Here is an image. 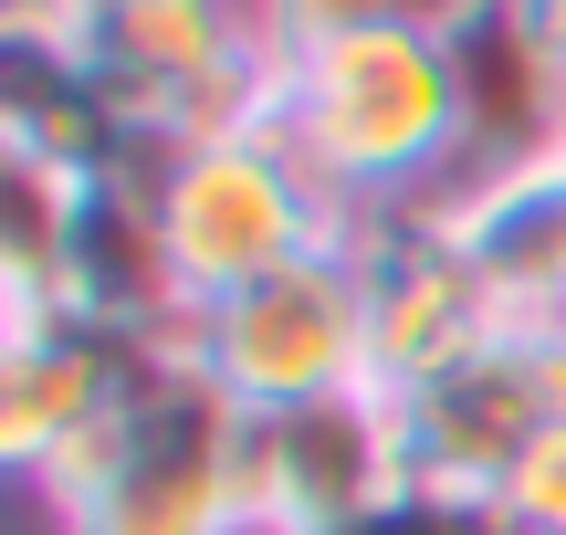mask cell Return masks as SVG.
Returning a JSON list of instances; mask_svg holds the SVG:
<instances>
[{"instance_id": "cell-1", "label": "cell", "mask_w": 566, "mask_h": 535, "mask_svg": "<svg viewBox=\"0 0 566 535\" xmlns=\"http://www.w3.org/2000/svg\"><path fill=\"white\" fill-rule=\"evenodd\" d=\"M53 535H263L252 525V420L168 336L137 389L32 483Z\"/></svg>"}, {"instance_id": "cell-2", "label": "cell", "mask_w": 566, "mask_h": 535, "mask_svg": "<svg viewBox=\"0 0 566 535\" xmlns=\"http://www.w3.org/2000/svg\"><path fill=\"white\" fill-rule=\"evenodd\" d=\"M273 137L315 168L346 221L462 189V95L441 32H346L283 53Z\"/></svg>"}, {"instance_id": "cell-3", "label": "cell", "mask_w": 566, "mask_h": 535, "mask_svg": "<svg viewBox=\"0 0 566 535\" xmlns=\"http://www.w3.org/2000/svg\"><path fill=\"white\" fill-rule=\"evenodd\" d=\"M147 200H158V231H168L189 315L357 231L273 126L263 137H221V147H158L147 158Z\"/></svg>"}, {"instance_id": "cell-4", "label": "cell", "mask_w": 566, "mask_h": 535, "mask_svg": "<svg viewBox=\"0 0 566 535\" xmlns=\"http://www.w3.org/2000/svg\"><path fill=\"white\" fill-rule=\"evenodd\" d=\"M189 357L242 399V420L367 389V273H357V242H325V252H304V263L263 273V284L200 305L189 315Z\"/></svg>"}, {"instance_id": "cell-5", "label": "cell", "mask_w": 566, "mask_h": 535, "mask_svg": "<svg viewBox=\"0 0 566 535\" xmlns=\"http://www.w3.org/2000/svg\"><path fill=\"white\" fill-rule=\"evenodd\" d=\"M566 420V336L546 326H493L472 357H451L441 378L399 399L409 431V483L451 504H504L514 462L535 452V431Z\"/></svg>"}, {"instance_id": "cell-6", "label": "cell", "mask_w": 566, "mask_h": 535, "mask_svg": "<svg viewBox=\"0 0 566 535\" xmlns=\"http://www.w3.org/2000/svg\"><path fill=\"white\" fill-rule=\"evenodd\" d=\"M346 242H357V273H367V389L409 399L420 378H441L451 357H472L504 326L483 263L462 252L451 189L409 200V210H367Z\"/></svg>"}, {"instance_id": "cell-7", "label": "cell", "mask_w": 566, "mask_h": 535, "mask_svg": "<svg viewBox=\"0 0 566 535\" xmlns=\"http://www.w3.org/2000/svg\"><path fill=\"white\" fill-rule=\"evenodd\" d=\"M399 494H409V431L388 389H336L252 420V525L263 535H325Z\"/></svg>"}, {"instance_id": "cell-8", "label": "cell", "mask_w": 566, "mask_h": 535, "mask_svg": "<svg viewBox=\"0 0 566 535\" xmlns=\"http://www.w3.org/2000/svg\"><path fill=\"white\" fill-rule=\"evenodd\" d=\"M158 347L105 336L84 315H63L53 294H0V462L21 483H42L126 389Z\"/></svg>"}, {"instance_id": "cell-9", "label": "cell", "mask_w": 566, "mask_h": 535, "mask_svg": "<svg viewBox=\"0 0 566 535\" xmlns=\"http://www.w3.org/2000/svg\"><path fill=\"white\" fill-rule=\"evenodd\" d=\"M441 53L451 95H462V189L566 158V63L525 21V0H483L472 21L441 32Z\"/></svg>"}, {"instance_id": "cell-10", "label": "cell", "mask_w": 566, "mask_h": 535, "mask_svg": "<svg viewBox=\"0 0 566 535\" xmlns=\"http://www.w3.org/2000/svg\"><path fill=\"white\" fill-rule=\"evenodd\" d=\"M252 42H263L252 0H105V11H84V63L116 84L137 126H158L189 84H210Z\"/></svg>"}, {"instance_id": "cell-11", "label": "cell", "mask_w": 566, "mask_h": 535, "mask_svg": "<svg viewBox=\"0 0 566 535\" xmlns=\"http://www.w3.org/2000/svg\"><path fill=\"white\" fill-rule=\"evenodd\" d=\"M451 221H462V252L483 263L504 326L566 336V158L451 189Z\"/></svg>"}, {"instance_id": "cell-12", "label": "cell", "mask_w": 566, "mask_h": 535, "mask_svg": "<svg viewBox=\"0 0 566 535\" xmlns=\"http://www.w3.org/2000/svg\"><path fill=\"white\" fill-rule=\"evenodd\" d=\"M483 0H252L273 53H304V42H346V32H451Z\"/></svg>"}, {"instance_id": "cell-13", "label": "cell", "mask_w": 566, "mask_h": 535, "mask_svg": "<svg viewBox=\"0 0 566 535\" xmlns=\"http://www.w3.org/2000/svg\"><path fill=\"white\" fill-rule=\"evenodd\" d=\"M325 535H525L504 515V504H451V494H420L409 483L399 504H378V515H357V525H325Z\"/></svg>"}, {"instance_id": "cell-14", "label": "cell", "mask_w": 566, "mask_h": 535, "mask_svg": "<svg viewBox=\"0 0 566 535\" xmlns=\"http://www.w3.org/2000/svg\"><path fill=\"white\" fill-rule=\"evenodd\" d=\"M504 515L525 525V535H566V420H546V431H535V452L514 462Z\"/></svg>"}, {"instance_id": "cell-15", "label": "cell", "mask_w": 566, "mask_h": 535, "mask_svg": "<svg viewBox=\"0 0 566 535\" xmlns=\"http://www.w3.org/2000/svg\"><path fill=\"white\" fill-rule=\"evenodd\" d=\"M525 21H535V32L556 42V63H566V0H525Z\"/></svg>"}, {"instance_id": "cell-16", "label": "cell", "mask_w": 566, "mask_h": 535, "mask_svg": "<svg viewBox=\"0 0 566 535\" xmlns=\"http://www.w3.org/2000/svg\"><path fill=\"white\" fill-rule=\"evenodd\" d=\"M63 11H105V0H63Z\"/></svg>"}]
</instances>
